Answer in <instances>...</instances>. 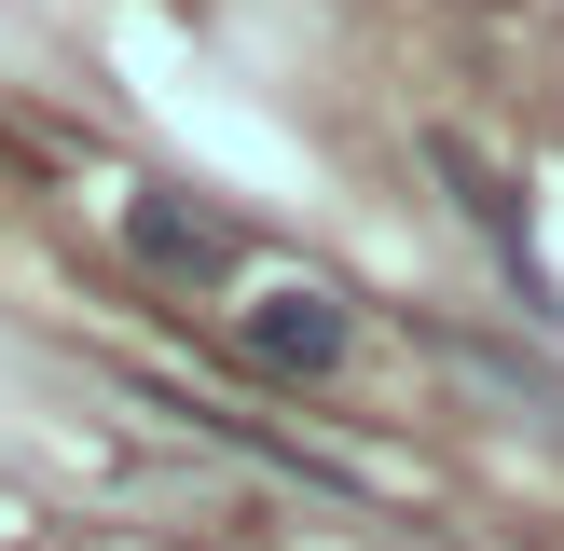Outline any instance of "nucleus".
Here are the masks:
<instances>
[{
    "label": "nucleus",
    "mask_w": 564,
    "mask_h": 551,
    "mask_svg": "<svg viewBox=\"0 0 564 551\" xmlns=\"http://www.w3.org/2000/svg\"><path fill=\"white\" fill-rule=\"evenodd\" d=\"M235 358L248 372H275V386H330L358 358V317H345V290H262V303H235Z\"/></svg>",
    "instance_id": "1"
},
{
    "label": "nucleus",
    "mask_w": 564,
    "mask_h": 551,
    "mask_svg": "<svg viewBox=\"0 0 564 551\" xmlns=\"http://www.w3.org/2000/svg\"><path fill=\"white\" fill-rule=\"evenodd\" d=\"M427 165H441V180H455V207H468V235H482L496 262H510V290H523V317H551V276H538V235H523V193H510V165H482V152H468V138H455V125L427 138Z\"/></svg>",
    "instance_id": "2"
},
{
    "label": "nucleus",
    "mask_w": 564,
    "mask_h": 551,
    "mask_svg": "<svg viewBox=\"0 0 564 551\" xmlns=\"http://www.w3.org/2000/svg\"><path fill=\"white\" fill-rule=\"evenodd\" d=\"M124 248L165 276V290H220V276L248 262V248H235V220H220V207H193V193H138V207H124Z\"/></svg>",
    "instance_id": "3"
}]
</instances>
